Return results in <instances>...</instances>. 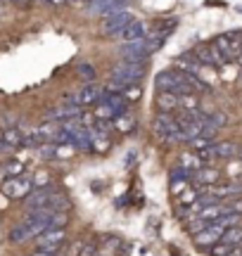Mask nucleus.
Masks as SVG:
<instances>
[{
    "label": "nucleus",
    "instance_id": "obj_1",
    "mask_svg": "<svg viewBox=\"0 0 242 256\" xmlns=\"http://www.w3.org/2000/svg\"><path fill=\"white\" fill-rule=\"evenodd\" d=\"M154 83H157L159 92H174V95H195V92L209 90L206 83H202L200 78H195V76H190L186 72H180L176 66L159 72Z\"/></svg>",
    "mask_w": 242,
    "mask_h": 256
},
{
    "label": "nucleus",
    "instance_id": "obj_2",
    "mask_svg": "<svg viewBox=\"0 0 242 256\" xmlns=\"http://www.w3.org/2000/svg\"><path fill=\"white\" fill-rule=\"evenodd\" d=\"M72 202L64 192H60L52 185H46V188H36V190L24 200V209L28 211H69Z\"/></svg>",
    "mask_w": 242,
    "mask_h": 256
},
{
    "label": "nucleus",
    "instance_id": "obj_3",
    "mask_svg": "<svg viewBox=\"0 0 242 256\" xmlns=\"http://www.w3.org/2000/svg\"><path fill=\"white\" fill-rule=\"evenodd\" d=\"M148 66L145 62H133V60H121L116 66L112 69L110 81L119 83L121 88H128V86H138V81L145 76Z\"/></svg>",
    "mask_w": 242,
    "mask_h": 256
},
{
    "label": "nucleus",
    "instance_id": "obj_4",
    "mask_svg": "<svg viewBox=\"0 0 242 256\" xmlns=\"http://www.w3.org/2000/svg\"><path fill=\"white\" fill-rule=\"evenodd\" d=\"M152 130H154V136H157L162 142H186V140H183V130H180L178 119L174 114L159 112L157 116H154Z\"/></svg>",
    "mask_w": 242,
    "mask_h": 256
},
{
    "label": "nucleus",
    "instance_id": "obj_5",
    "mask_svg": "<svg viewBox=\"0 0 242 256\" xmlns=\"http://www.w3.org/2000/svg\"><path fill=\"white\" fill-rule=\"evenodd\" d=\"M214 46L218 48V52L230 62L240 64L242 60V31H228V34H221V36L214 38Z\"/></svg>",
    "mask_w": 242,
    "mask_h": 256
},
{
    "label": "nucleus",
    "instance_id": "obj_6",
    "mask_svg": "<svg viewBox=\"0 0 242 256\" xmlns=\"http://www.w3.org/2000/svg\"><path fill=\"white\" fill-rule=\"evenodd\" d=\"M0 190L2 194L8 197V200H26L31 192L36 190V185H34V178L31 176H19V178H10L5 183L0 185Z\"/></svg>",
    "mask_w": 242,
    "mask_h": 256
},
{
    "label": "nucleus",
    "instance_id": "obj_7",
    "mask_svg": "<svg viewBox=\"0 0 242 256\" xmlns=\"http://www.w3.org/2000/svg\"><path fill=\"white\" fill-rule=\"evenodd\" d=\"M130 0H90L86 5V12L88 14H95V17H112V14H119V12H128Z\"/></svg>",
    "mask_w": 242,
    "mask_h": 256
},
{
    "label": "nucleus",
    "instance_id": "obj_8",
    "mask_svg": "<svg viewBox=\"0 0 242 256\" xmlns=\"http://www.w3.org/2000/svg\"><path fill=\"white\" fill-rule=\"evenodd\" d=\"M102 98H104V88L95 86V83H88L81 90L74 92V98L69 100V104H76V107H98Z\"/></svg>",
    "mask_w": 242,
    "mask_h": 256
},
{
    "label": "nucleus",
    "instance_id": "obj_9",
    "mask_svg": "<svg viewBox=\"0 0 242 256\" xmlns=\"http://www.w3.org/2000/svg\"><path fill=\"white\" fill-rule=\"evenodd\" d=\"M192 52H195V57L202 64H204V66L221 69V66H226V64H228V60H226V57L218 52V48H216L214 43H209V46H197Z\"/></svg>",
    "mask_w": 242,
    "mask_h": 256
},
{
    "label": "nucleus",
    "instance_id": "obj_10",
    "mask_svg": "<svg viewBox=\"0 0 242 256\" xmlns=\"http://www.w3.org/2000/svg\"><path fill=\"white\" fill-rule=\"evenodd\" d=\"M64 240H66L64 228H52V230H46L43 235H38L34 242H36L38 249H46V252H57V249L64 244Z\"/></svg>",
    "mask_w": 242,
    "mask_h": 256
},
{
    "label": "nucleus",
    "instance_id": "obj_11",
    "mask_svg": "<svg viewBox=\"0 0 242 256\" xmlns=\"http://www.w3.org/2000/svg\"><path fill=\"white\" fill-rule=\"evenodd\" d=\"M130 22H136V17H133L130 12H119V14H112V17L102 19V31L107 36H119Z\"/></svg>",
    "mask_w": 242,
    "mask_h": 256
},
{
    "label": "nucleus",
    "instance_id": "obj_12",
    "mask_svg": "<svg viewBox=\"0 0 242 256\" xmlns=\"http://www.w3.org/2000/svg\"><path fill=\"white\" fill-rule=\"evenodd\" d=\"M233 247H242V228L240 226H233V228L226 230L224 238H221V242L212 249V256H221V254H226L228 249H233Z\"/></svg>",
    "mask_w": 242,
    "mask_h": 256
},
{
    "label": "nucleus",
    "instance_id": "obj_13",
    "mask_svg": "<svg viewBox=\"0 0 242 256\" xmlns=\"http://www.w3.org/2000/svg\"><path fill=\"white\" fill-rule=\"evenodd\" d=\"M176 69H180V72L190 74V76H195V78H200L202 81V72H204V64L200 62L195 57V52L190 50V52H183V55L176 57Z\"/></svg>",
    "mask_w": 242,
    "mask_h": 256
},
{
    "label": "nucleus",
    "instance_id": "obj_14",
    "mask_svg": "<svg viewBox=\"0 0 242 256\" xmlns=\"http://www.w3.org/2000/svg\"><path fill=\"white\" fill-rule=\"evenodd\" d=\"M150 36V24H145V22H140V19H136V22H130L128 26L124 28L119 34V38L124 40V43H133V40H142V38Z\"/></svg>",
    "mask_w": 242,
    "mask_h": 256
},
{
    "label": "nucleus",
    "instance_id": "obj_15",
    "mask_svg": "<svg viewBox=\"0 0 242 256\" xmlns=\"http://www.w3.org/2000/svg\"><path fill=\"white\" fill-rule=\"evenodd\" d=\"M81 116V107H76V104H69V102H64V104H60V107H55V110H50L46 114L48 121H57V124H62V121H69V119H78Z\"/></svg>",
    "mask_w": 242,
    "mask_h": 256
},
{
    "label": "nucleus",
    "instance_id": "obj_16",
    "mask_svg": "<svg viewBox=\"0 0 242 256\" xmlns=\"http://www.w3.org/2000/svg\"><path fill=\"white\" fill-rule=\"evenodd\" d=\"M186 98H188V95L159 92V98H157L159 112H164V114H171V112H176V110H183V104H186Z\"/></svg>",
    "mask_w": 242,
    "mask_h": 256
},
{
    "label": "nucleus",
    "instance_id": "obj_17",
    "mask_svg": "<svg viewBox=\"0 0 242 256\" xmlns=\"http://www.w3.org/2000/svg\"><path fill=\"white\" fill-rule=\"evenodd\" d=\"M221 180V171L216 168H200L192 174V185H202V188H214Z\"/></svg>",
    "mask_w": 242,
    "mask_h": 256
},
{
    "label": "nucleus",
    "instance_id": "obj_18",
    "mask_svg": "<svg viewBox=\"0 0 242 256\" xmlns=\"http://www.w3.org/2000/svg\"><path fill=\"white\" fill-rule=\"evenodd\" d=\"M19 176H24V162L8 159V162L0 164V185L5 183V180H10V178H19Z\"/></svg>",
    "mask_w": 242,
    "mask_h": 256
},
{
    "label": "nucleus",
    "instance_id": "obj_19",
    "mask_svg": "<svg viewBox=\"0 0 242 256\" xmlns=\"http://www.w3.org/2000/svg\"><path fill=\"white\" fill-rule=\"evenodd\" d=\"M176 28V19H157L150 24V36L152 38H166L168 34H174Z\"/></svg>",
    "mask_w": 242,
    "mask_h": 256
},
{
    "label": "nucleus",
    "instance_id": "obj_20",
    "mask_svg": "<svg viewBox=\"0 0 242 256\" xmlns=\"http://www.w3.org/2000/svg\"><path fill=\"white\" fill-rule=\"evenodd\" d=\"M90 138H93V152H107L112 140H110V130H98L90 128Z\"/></svg>",
    "mask_w": 242,
    "mask_h": 256
},
{
    "label": "nucleus",
    "instance_id": "obj_21",
    "mask_svg": "<svg viewBox=\"0 0 242 256\" xmlns=\"http://www.w3.org/2000/svg\"><path fill=\"white\" fill-rule=\"evenodd\" d=\"M114 128H119L121 133H128V130H133V128H136V119L124 114V116H119V119L114 121Z\"/></svg>",
    "mask_w": 242,
    "mask_h": 256
},
{
    "label": "nucleus",
    "instance_id": "obj_22",
    "mask_svg": "<svg viewBox=\"0 0 242 256\" xmlns=\"http://www.w3.org/2000/svg\"><path fill=\"white\" fill-rule=\"evenodd\" d=\"M140 86H128V88H124V90H121V98H124V100L128 102V100H138L140 98Z\"/></svg>",
    "mask_w": 242,
    "mask_h": 256
},
{
    "label": "nucleus",
    "instance_id": "obj_23",
    "mask_svg": "<svg viewBox=\"0 0 242 256\" xmlns=\"http://www.w3.org/2000/svg\"><path fill=\"white\" fill-rule=\"evenodd\" d=\"M78 74H81V76H84L88 83L95 81V69L90 66V64H78Z\"/></svg>",
    "mask_w": 242,
    "mask_h": 256
},
{
    "label": "nucleus",
    "instance_id": "obj_24",
    "mask_svg": "<svg viewBox=\"0 0 242 256\" xmlns=\"http://www.w3.org/2000/svg\"><path fill=\"white\" fill-rule=\"evenodd\" d=\"M98 252H100V249H98V244H93V242H86L78 256H100Z\"/></svg>",
    "mask_w": 242,
    "mask_h": 256
},
{
    "label": "nucleus",
    "instance_id": "obj_25",
    "mask_svg": "<svg viewBox=\"0 0 242 256\" xmlns=\"http://www.w3.org/2000/svg\"><path fill=\"white\" fill-rule=\"evenodd\" d=\"M40 5H48V8H64L69 0H36Z\"/></svg>",
    "mask_w": 242,
    "mask_h": 256
},
{
    "label": "nucleus",
    "instance_id": "obj_26",
    "mask_svg": "<svg viewBox=\"0 0 242 256\" xmlns=\"http://www.w3.org/2000/svg\"><path fill=\"white\" fill-rule=\"evenodd\" d=\"M221 256H242V247H233V249H228L226 254H221Z\"/></svg>",
    "mask_w": 242,
    "mask_h": 256
},
{
    "label": "nucleus",
    "instance_id": "obj_27",
    "mask_svg": "<svg viewBox=\"0 0 242 256\" xmlns=\"http://www.w3.org/2000/svg\"><path fill=\"white\" fill-rule=\"evenodd\" d=\"M31 256H55V252H46V249H38V252H34Z\"/></svg>",
    "mask_w": 242,
    "mask_h": 256
},
{
    "label": "nucleus",
    "instance_id": "obj_28",
    "mask_svg": "<svg viewBox=\"0 0 242 256\" xmlns=\"http://www.w3.org/2000/svg\"><path fill=\"white\" fill-rule=\"evenodd\" d=\"M0 152H10V147L5 145V140H2V136H0Z\"/></svg>",
    "mask_w": 242,
    "mask_h": 256
},
{
    "label": "nucleus",
    "instance_id": "obj_29",
    "mask_svg": "<svg viewBox=\"0 0 242 256\" xmlns=\"http://www.w3.org/2000/svg\"><path fill=\"white\" fill-rule=\"evenodd\" d=\"M69 2H72V5H88L90 0H69Z\"/></svg>",
    "mask_w": 242,
    "mask_h": 256
},
{
    "label": "nucleus",
    "instance_id": "obj_30",
    "mask_svg": "<svg viewBox=\"0 0 242 256\" xmlns=\"http://www.w3.org/2000/svg\"><path fill=\"white\" fill-rule=\"evenodd\" d=\"M0 2H12V5H22V2H26V0H0Z\"/></svg>",
    "mask_w": 242,
    "mask_h": 256
},
{
    "label": "nucleus",
    "instance_id": "obj_31",
    "mask_svg": "<svg viewBox=\"0 0 242 256\" xmlns=\"http://www.w3.org/2000/svg\"><path fill=\"white\" fill-rule=\"evenodd\" d=\"M238 162H242V150H240V156H238Z\"/></svg>",
    "mask_w": 242,
    "mask_h": 256
},
{
    "label": "nucleus",
    "instance_id": "obj_32",
    "mask_svg": "<svg viewBox=\"0 0 242 256\" xmlns=\"http://www.w3.org/2000/svg\"><path fill=\"white\" fill-rule=\"evenodd\" d=\"M240 76H242V60H240Z\"/></svg>",
    "mask_w": 242,
    "mask_h": 256
},
{
    "label": "nucleus",
    "instance_id": "obj_33",
    "mask_svg": "<svg viewBox=\"0 0 242 256\" xmlns=\"http://www.w3.org/2000/svg\"><path fill=\"white\" fill-rule=\"evenodd\" d=\"M100 256H104V254H100Z\"/></svg>",
    "mask_w": 242,
    "mask_h": 256
}]
</instances>
